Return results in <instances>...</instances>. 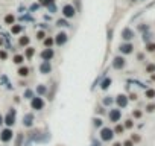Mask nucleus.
Segmentation results:
<instances>
[{
	"mask_svg": "<svg viewBox=\"0 0 155 146\" xmlns=\"http://www.w3.org/2000/svg\"><path fill=\"white\" fill-rule=\"evenodd\" d=\"M3 120H5V119H3L2 116H0V125H2V123H3Z\"/></svg>",
	"mask_w": 155,
	"mask_h": 146,
	"instance_id": "79ce46f5",
	"label": "nucleus"
},
{
	"mask_svg": "<svg viewBox=\"0 0 155 146\" xmlns=\"http://www.w3.org/2000/svg\"><path fill=\"white\" fill-rule=\"evenodd\" d=\"M125 127H126V128H132V120H126Z\"/></svg>",
	"mask_w": 155,
	"mask_h": 146,
	"instance_id": "72a5a7b5",
	"label": "nucleus"
},
{
	"mask_svg": "<svg viewBox=\"0 0 155 146\" xmlns=\"http://www.w3.org/2000/svg\"><path fill=\"white\" fill-rule=\"evenodd\" d=\"M20 44H22V46L29 44V38H28V37H23V38H20Z\"/></svg>",
	"mask_w": 155,
	"mask_h": 146,
	"instance_id": "f3484780",
	"label": "nucleus"
},
{
	"mask_svg": "<svg viewBox=\"0 0 155 146\" xmlns=\"http://www.w3.org/2000/svg\"><path fill=\"white\" fill-rule=\"evenodd\" d=\"M134 117H141V111H134Z\"/></svg>",
	"mask_w": 155,
	"mask_h": 146,
	"instance_id": "f704fd0d",
	"label": "nucleus"
},
{
	"mask_svg": "<svg viewBox=\"0 0 155 146\" xmlns=\"http://www.w3.org/2000/svg\"><path fill=\"white\" fill-rule=\"evenodd\" d=\"M20 143H22V136H18V138H17V146H20Z\"/></svg>",
	"mask_w": 155,
	"mask_h": 146,
	"instance_id": "ea45409f",
	"label": "nucleus"
},
{
	"mask_svg": "<svg viewBox=\"0 0 155 146\" xmlns=\"http://www.w3.org/2000/svg\"><path fill=\"white\" fill-rule=\"evenodd\" d=\"M31 105H32V108H33V110H41V108L44 107V102H43V99H41V97H33Z\"/></svg>",
	"mask_w": 155,
	"mask_h": 146,
	"instance_id": "39448f33",
	"label": "nucleus"
},
{
	"mask_svg": "<svg viewBox=\"0 0 155 146\" xmlns=\"http://www.w3.org/2000/svg\"><path fill=\"white\" fill-rule=\"evenodd\" d=\"M37 38H40V40H43V38H44V32H43V31H40V32H38V34H37Z\"/></svg>",
	"mask_w": 155,
	"mask_h": 146,
	"instance_id": "c756f323",
	"label": "nucleus"
},
{
	"mask_svg": "<svg viewBox=\"0 0 155 146\" xmlns=\"http://www.w3.org/2000/svg\"><path fill=\"white\" fill-rule=\"evenodd\" d=\"M132 37H134V32L131 29H123V32H122V38L123 40H131Z\"/></svg>",
	"mask_w": 155,
	"mask_h": 146,
	"instance_id": "4468645a",
	"label": "nucleus"
},
{
	"mask_svg": "<svg viewBox=\"0 0 155 146\" xmlns=\"http://www.w3.org/2000/svg\"><path fill=\"white\" fill-rule=\"evenodd\" d=\"M117 105H119V107H126V105H128V99H126V96H123V95L117 96Z\"/></svg>",
	"mask_w": 155,
	"mask_h": 146,
	"instance_id": "f8f14e48",
	"label": "nucleus"
},
{
	"mask_svg": "<svg viewBox=\"0 0 155 146\" xmlns=\"http://www.w3.org/2000/svg\"><path fill=\"white\" fill-rule=\"evenodd\" d=\"M123 146H134V142H132V140H126V142L123 143Z\"/></svg>",
	"mask_w": 155,
	"mask_h": 146,
	"instance_id": "2f4dec72",
	"label": "nucleus"
},
{
	"mask_svg": "<svg viewBox=\"0 0 155 146\" xmlns=\"http://www.w3.org/2000/svg\"><path fill=\"white\" fill-rule=\"evenodd\" d=\"M5 123L8 125V127H12V125L15 123V111H14V110H12L9 114L5 117Z\"/></svg>",
	"mask_w": 155,
	"mask_h": 146,
	"instance_id": "0eeeda50",
	"label": "nucleus"
},
{
	"mask_svg": "<svg viewBox=\"0 0 155 146\" xmlns=\"http://www.w3.org/2000/svg\"><path fill=\"white\" fill-rule=\"evenodd\" d=\"M63 14L67 18H72V17H75L76 11H75V8H73V5H65L64 8H63Z\"/></svg>",
	"mask_w": 155,
	"mask_h": 146,
	"instance_id": "7ed1b4c3",
	"label": "nucleus"
},
{
	"mask_svg": "<svg viewBox=\"0 0 155 146\" xmlns=\"http://www.w3.org/2000/svg\"><path fill=\"white\" fill-rule=\"evenodd\" d=\"M32 123H33V116L32 114H24V117H23V125L24 127H32Z\"/></svg>",
	"mask_w": 155,
	"mask_h": 146,
	"instance_id": "1a4fd4ad",
	"label": "nucleus"
},
{
	"mask_svg": "<svg viewBox=\"0 0 155 146\" xmlns=\"http://www.w3.org/2000/svg\"><path fill=\"white\" fill-rule=\"evenodd\" d=\"M104 104H105V105H111V104H113V99H111V97H105V99H104Z\"/></svg>",
	"mask_w": 155,
	"mask_h": 146,
	"instance_id": "bb28decb",
	"label": "nucleus"
},
{
	"mask_svg": "<svg viewBox=\"0 0 155 146\" xmlns=\"http://www.w3.org/2000/svg\"><path fill=\"white\" fill-rule=\"evenodd\" d=\"M32 55H33V49H32V47H29L28 50H26V56H28V58H31Z\"/></svg>",
	"mask_w": 155,
	"mask_h": 146,
	"instance_id": "393cba45",
	"label": "nucleus"
},
{
	"mask_svg": "<svg viewBox=\"0 0 155 146\" xmlns=\"http://www.w3.org/2000/svg\"><path fill=\"white\" fill-rule=\"evenodd\" d=\"M12 137H14V132H12L9 128H6V129H3L2 132H0V140L2 142H9V140H12Z\"/></svg>",
	"mask_w": 155,
	"mask_h": 146,
	"instance_id": "f03ea898",
	"label": "nucleus"
},
{
	"mask_svg": "<svg viewBox=\"0 0 155 146\" xmlns=\"http://www.w3.org/2000/svg\"><path fill=\"white\" fill-rule=\"evenodd\" d=\"M22 31V26H12V34H18Z\"/></svg>",
	"mask_w": 155,
	"mask_h": 146,
	"instance_id": "412c9836",
	"label": "nucleus"
},
{
	"mask_svg": "<svg viewBox=\"0 0 155 146\" xmlns=\"http://www.w3.org/2000/svg\"><path fill=\"white\" fill-rule=\"evenodd\" d=\"M0 58L5 59V58H6V52H0Z\"/></svg>",
	"mask_w": 155,
	"mask_h": 146,
	"instance_id": "58836bf2",
	"label": "nucleus"
},
{
	"mask_svg": "<svg viewBox=\"0 0 155 146\" xmlns=\"http://www.w3.org/2000/svg\"><path fill=\"white\" fill-rule=\"evenodd\" d=\"M113 65H114V69H117V70L123 69L125 67V59L122 56H116V58H114V61H113Z\"/></svg>",
	"mask_w": 155,
	"mask_h": 146,
	"instance_id": "423d86ee",
	"label": "nucleus"
},
{
	"mask_svg": "<svg viewBox=\"0 0 155 146\" xmlns=\"http://www.w3.org/2000/svg\"><path fill=\"white\" fill-rule=\"evenodd\" d=\"M146 96L149 97V99H152V97L155 96V91H154V90H147V91H146Z\"/></svg>",
	"mask_w": 155,
	"mask_h": 146,
	"instance_id": "4be33fe9",
	"label": "nucleus"
},
{
	"mask_svg": "<svg viewBox=\"0 0 155 146\" xmlns=\"http://www.w3.org/2000/svg\"><path fill=\"white\" fill-rule=\"evenodd\" d=\"M44 44L47 46V47H50V46L53 44V40H52V38H47V40H46V41H44Z\"/></svg>",
	"mask_w": 155,
	"mask_h": 146,
	"instance_id": "a878e982",
	"label": "nucleus"
},
{
	"mask_svg": "<svg viewBox=\"0 0 155 146\" xmlns=\"http://www.w3.org/2000/svg\"><path fill=\"white\" fill-rule=\"evenodd\" d=\"M24 96H26V97H32V91H31V90H26V91H24Z\"/></svg>",
	"mask_w": 155,
	"mask_h": 146,
	"instance_id": "473e14b6",
	"label": "nucleus"
},
{
	"mask_svg": "<svg viewBox=\"0 0 155 146\" xmlns=\"http://www.w3.org/2000/svg\"><path fill=\"white\" fill-rule=\"evenodd\" d=\"M155 70V65H147V72H154Z\"/></svg>",
	"mask_w": 155,
	"mask_h": 146,
	"instance_id": "c9c22d12",
	"label": "nucleus"
},
{
	"mask_svg": "<svg viewBox=\"0 0 155 146\" xmlns=\"http://www.w3.org/2000/svg\"><path fill=\"white\" fill-rule=\"evenodd\" d=\"M155 50V44L151 43V44H147V52H154Z\"/></svg>",
	"mask_w": 155,
	"mask_h": 146,
	"instance_id": "cd10ccee",
	"label": "nucleus"
},
{
	"mask_svg": "<svg viewBox=\"0 0 155 146\" xmlns=\"http://www.w3.org/2000/svg\"><path fill=\"white\" fill-rule=\"evenodd\" d=\"M155 110V105H147V111H154Z\"/></svg>",
	"mask_w": 155,
	"mask_h": 146,
	"instance_id": "e433bc0d",
	"label": "nucleus"
},
{
	"mask_svg": "<svg viewBox=\"0 0 155 146\" xmlns=\"http://www.w3.org/2000/svg\"><path fill=\"white\" fill-rule=\"evenodd\" d=\"M58 26H67L65 20H58Z\"/></svg>",
	"mask_w": 155,
	"mask_h": 146,
	"instance_id": "7c9ffc66",
	"label": "nucleus"
},
{
	"mask_svg": "<svg viewBox=\"0 0 155 146\" xmlns=\"http://www.w3.org/2000/svg\"><path fill=\"white\" fill-rule=\"evenodd\" d=\"M14 63H15V64H22V63H23V56H22V55H17V56L14 58Z\"/></svg>",
	"mask_w": 155,
	"mask_h": 146,
	"instance_id": "a211bd4d",
	"label": "nucleus"
},
{
	"mask_svg": "<svg viewBox=\"0 0 155 146\" xmlns=\"http://www.w3.org/2000/svg\"><path fill=\"white\" fill-rule=\"evenodd\" d=\"M67 41V34L65 32H59V34L56 35V40H55V43L58 44V46H63L64 43Z\"/></svg>",
	"mask_w": 155,
	"mask_h": 146,
	"instance_id": "6e6552de",
	"label": "nucleus"
},
{
	"mask_svg": "<svg viewBox=\"0 0 155 146\" xmlns=\"http://www.w3.org/2000/svg\"><path fill=\"white\" fill-rule=\"evenodd\" d=\"M123 127H122V125H117V127H116V129H114V132H117V134H122V132H123Z\"/></svg>",
	"mask_w": 155,
	"mask_h": 146,
	"instance_id": "aec40b11",
	"label": "nucleus"
},
{
	"mask_svg": "<svg viewBox=\"0 0 155 146\" xmlns=\"http://www.w3.org/2000/svg\"><path fill=\"white\" fill-rule=\"evenodd\" d=\"M114 137V131L110 129V128H102V131H100V138H102L104 142H110L113 140Z\"/></svg>",
	"mask_w": 155,
	"mask_h": 146,
	"instance_id": "f257e3e1",
	"label": "nucleus"
},
{
	"mask_svg": "<svg viewBox=\"0 0 155 146\" xmlns=\"http://www.w3.org/2000/svg\"><path fill=\"white\" fill-rule=\"evenodd\" d=\"M5 22L8 23V24H11V23H14V15H6V18H5Z\"/></svg>",
	"mask_w": 155,
	"mask_h": 146,
	"instance_id": "6ab92c4d",
	"label": "nucleus"
},
{
	"mask_svg": "<svg viewBox=\"0 0 155 146\" xmlns=\"http://www.w3.org/2000/svg\"><path fill=\"white\" fill-rule=\"evenodd\" d=\"M93 123H94V127H102V120L100 119H94Z\"/></svg>",
	"mask_w": 155,
	"mask_h": 146,
	"instance_id": "5701e85b",
	"label": "nucleus"
},
{
	"mask_svg": "<svg viewBox=\"0 0 155 146\" xmlns=\"http://www.w3.org/2000/svg\"><path fill=\"white\" fill-rule=\"evenodd\" d=\"M50 70H52V67H50L49 61H44L41 65H40V72H41V73H44V75H46V73H49Z\"/></svg>",
	"mask_w": 155,
	"mask_h": 146,
	"instance_id": "9b49d317",
	"label": "nucleus"
},
{
	"mask_svg": "<svg viewBox=\"0 0 155 146\" xmlns=\"http://www.w3.org/2000/svg\"><path fill=\"white\" fill-rule=\"evenodd\" d=\"M114 146H122V145H120V143H114Z\"/></svg>",
	"mask_w": 155,
	"mask_h": 146,
	"instance_id": "37998d69",
	"label": "nucleus"
},
{
	"mask_svg": "<svg viewBox=\"0 0 155 146\" xmlns=\"http://www.w3.org/2000/svg\"><path fill=\"white\" fill-rule=\"evenodd\" d=\"M132 142H140V137L138 136H132Z\"/></svg>",
	"mask_w": 155,
	"mask_h": 146,
	"instance_id": "4c0bfd02",
	"label": "nucleus"
},
{
	"mask_svg": "<svg viewBox=\"0 0 155 146\" xmlns=\"http://www.w3.org/2000/svg\"><path fill=\"white\" fill-rule=\"evenodd\" d=\"M41 58L44 59V61H49V59H52V58H53V50H52V49H46V50H43Z\"/></svg>",
	"mask_w": 155,
	"mask_h": 146,
	"instance_id": "9d476101",
	"label": "nucleus"
},
{
	"mask_svg": "<svg viewBox=\"0 0 155 146\" xmlns=\"http://www.w3.org/2000/svg\"><path fill=\"white\" fill-rule=\"evenodd\" d=\"M93 146H100V142H94V143H93Z\"/></svg>",
	"mask_w": 155,
	"mask_h": 146,
	"instance_id": "a19ab883",
	"label": "nucleus"
},
{
	"mask_svg": "<svg viewBox=\"0 0 155 146\" xmlns=\"http://www.w3.org/2000/svg\"><path fill=\"white\" fill-rule=\"evenodd\" d=\"M18 75L20 76H28L29 75V69L28 67H22V69L18 70Z\"/></svg>",
	"mask_w": 155,
	"mask_h": 146,
	"instance_id": "2eb2a0df",
	"label": "nucleus"
},
{
	"mask_svg": "<svg viewBox=\"0 0 155 146\" xmlns=\"http://www.w3.org/2000/svg\"><path fill=\"white\" fill-rule=\"evenodd\" d=\"M108 117H110L111 122H119L120 117H122V113H120V110H110Z\"/></svg>",
	"mask_w": 155,
	"mask_h": 146,
	"instance_id": "20e7f679",
	"label": "nucleus"
},
{
	"mask_svg": "<svg viewBox=\"0 0 155 146\" xmlns=\"http://www.w3.org/2000/svg\"><path fill=\"white\" fill-rule=\"evenodd\" d=\"M132 44H122L120 46V52H122V54H131L132 52Z\"/></svg>",
	"mask_w": 155,
	"mask_h": 146,
	"instance_id": "ddd939ff",
	"label": "nucleus"
},
{
	"mask_svg": "<svg viewBox=\"0 0 155 146\" xmlns=\"http://www.w3.org/2000/svg\"><path fill=\"white\" fill-rule=\"evenodd\" d=\"M110 85H111V79H105V81L102 82V88H104V90H106V88L110 87Z\"/></svg>",
	"mask_w": 155,
	"mask_h": 146,
	"instance_id": "dca6fc26",
	"label": "nucleus"
},
{
	"mask_svg": "<svg viewBox=\"0 0 155 146\" xmlns=\"http://www.w3.org/2000/svg\"><path fill=\"white\" fill-rule=\"evenodd\" d=\"M41 3H43V5H47V6H49V5H52V3H53V0H41Z\"/></svg>",
	"mask_w": 155,
	"mask_h": 146,
	"instance_id": "c85d7f7f",
	"label": "nucleus"
},
{
	"mask_svg": "<svg viewBox=\"0 0 155 146\" xmlns=\"http://www.w3.org/2000/svg\"><path fill=\"white\" fill-rule=\"evenodd\" d=\"M37 91L40 93V95H43V93H46V87H44V85H40V87L37 88Z\"/></svg>",
	"mask_w": 155,
	"mask_h": 146,
	"instance_id": "b1692460",
	"label": "nucleus"
}]
</instances>
